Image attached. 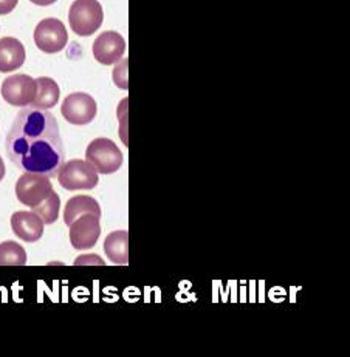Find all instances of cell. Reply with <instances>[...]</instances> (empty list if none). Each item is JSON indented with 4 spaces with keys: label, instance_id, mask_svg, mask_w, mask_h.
Masks as SVG:
<instances>
[{
    "label": "cell",
    "instance_id": "1",
    "mask_svg": "<svg viewBox=\"0 0 350 357\" xmlns=\"http://www.w3.org/2000/svg\"><path fill=\"white\" fill-rule=\"evenodd\" d=\"M5 147L10 161L22 172L54 178L66 162L58 121L50 112L34 107H24L17 113Z\"/></svg>",
    "mask_w": 350,
    "mask_h": 357
},
{
    "label": "cell",
    "instance_id": "2",
    "mask_svg": "<svg viewBox=\"0 0 350 357\" xmlns=\"http://www.w3.org/2000/svg\"><path fill=\"white\" fill-rule=\"evenodd\" d=\"M104 11L98 0H75L68 11V24L75 34L87 38L99 30Z\"/></svg>",
    "mask_w": 350,
    "mask_h": 357
},
{
    "label": "cell",
    "instance_id": "3",
    "mask_svg": "<svg viewBox=\"0 0 350 357\" xmlns=\"http://www.w3.org/2000/svg\"><path fill=\"white\" fill-rule=\"evenodd\" d=\"M56 178L66 190L95 189L99 180L96 169L87 160H71L64 162Z\"/></svg>",
    "mask_w": 350,
    "mask_h": 357
},
{
    "label": "cell",
    "instance_id": "4",
    "mask_svg": "<svg viewBox=\"0 0 350 357\" xmlns=\"http://www.w3.org/2000/svg\"><path fill=\"white\" fill-rule=\"evenodd\" d=\"M85 158L96 169L98 174H115L123 164V153L109 138H96L85 150Z\"/></svg>",
    "mask_w": 350,
    "mask_h": 357
},
{
    "label": "cell",
    "instance_id": "5",
    "mask_svg": "<svg viewBox=\"0 0 350 357\" xmlns=\"http://www.w3.org/2000/svg\"><path fill=\"white\" fill-rule=\"evenodd\" d=\"M68 42L67 28L59 19L48 17L41 20L34 30V44L41 52L54 54L62 52Z\"/></svg>",
    "mask_w": 350,
    "mask_h": 357
},
{
    "label": "cell",
    "instance_id": "6",
    "mask_svg": "<svg viewBox=\"0 0 350 357\" xmlns=\"http://www.w3.org/2000/svg\"><path fill=\"white\" fill-rule=\"evenodd\" d=\"M53 185L50 178L41 174L25 172L16 183V197L22 204L28 208H36L42 202L52 195Z\"/></svg>",
    "mask_w": 350,
    "mask_h": 357
},
{
    "label": "cell",
    "instance_id": "7",
    "mask_svg": "<svg viewBox=\"0 0 350 357\" xmlns=\"http://www.w3.org/2000/svg\"><path fill=\"white\" fill-rule=\"evenodd\" d=\"M98 112L96 101L87 93L78 91L71 93L64 99L61 113L66 118L67 123L73 126H85L90 124L95 119Z\"/></svg>",
    "mask_w": 350,
    "mask_h": 357
},
{
    "label": "cell",
    "instance_id": "8",
    "mask_svg": "<svg viewBox=\"0 0 350 357\" xmlns=\"http://www.w3.org/2000/svg\"><path fill=\"white\" fill-rule=\"evenodd\" d=\"M38 91L36 79L28 75H13L8 76L2 84V98L6 102L14 107L31 105Z\"/></svg>",
    "mask_w": 350,
    "mask_h": 357
},
{
    "label": "cell",
    "instance_id": "9",
    "mask_svg": "<svg viewBox=\"0 0 350 357\" xmlns=\"http://www.w3.org/2000/svg\"><path fill=\"white\" fill-rule=\"evenodd\" d=\"M99 235H101V223L99 217L94 213H84L70 225V243L80 251L94 248Z\"/></svg>",
    "mask_w": 350,
    "mask_h": 357
},
{
    "label": "cell",
    "instance_id": "10",
    "mask_svg": "<svg viewBox=\"0 0 350 357\" xmlns=\"http://www.w3.org/2000/svg\"><path fill=\"white\" fill-rule=\"evenodd\" d=\"M126 53V40L117 31H104L94 42V56L103 66H113Z\"/></svg>",
    "mask_w": 350,
    "mask_h": 357
},
{
    "label": "cell",
    "instance_id": "11",
    "mask_svg": "<svg viewBox=\"0 0 350 357\" xmlns=\"http://www.w3.org/2000/svg\"><path fill=\"white\" fill-rule=\"evenodd\" d=\"M11 227L13 232L27 243L38 241L44 235V221L41 220L39 215H36L34 212L20 211L13 213Z\"/></svg>",
    "mask_w": 350,
    "mask_h": 357
},
{
    "label": "cell",
    "instance_id": "12",
    "mask_svg": "<svg viewBox=\"0 0 350 357\" xmlns=\"http://www.w3.org/2000/svg\"><path fill=\"white\" fill-rule=\"evenodd\" d=\"M27 58L22 42L16 38L0 39V73H11L24 66Z\"/></svg>",
    "mask_w": 350,
    "mask_h": 357
},
{
    "label": "cell",
    "instance_id": "13",
    "mask_svg": "<svg viewBox=\"0 0 350 357\" xmlns=\"http://www.w3.org/2000/svg\"><path fill=\"white\" fill-rule=\"evenodd\" d=\"M104 252L115 265H127L129 263V232L115 231L107 235L104 240Z\"/></svg>",
    "mask_w": 350,
    "mask_h": 357
},
{
    "label": "cell",
    "instance_id": "14",
    "mask_svg": "<svg viewBox=\"0 0 350 357\" xmlns=\"http://www.w3.org/2000/svg\"><path fill=\"white\" fill-rule=\"evenodd\" d=\"M84 213H94V215L101 218V208L95 198L87 195H76L70 198L66 204V211H64V221L70 226L73 221L84 215Z\"/></svg>",
    "mask_w": 350,
    "mask_h": 357
},
{
    "label": "cell",
    "instance_id": "15",
    "mask_svg": "<svg viewBox=\"0 0 350 357\" xmlns=\"http://www.w3.org/2000/svg\"><path fill=\"white\" fill-rule=\"evenodd\" d=\"M36 84H38V91L31 105L41 110L53 109L59 101V85L52 77H38Z\"/></svg>",
    "mask_w": 350,
    "mask_h": 357
},
{
    "label": "cell",
    "instance_id": "16",
    "mask_svg": "<svg viewBox=\"0 0 350 357\" xmlns=\"http://www.w3.org/2000/svg\"><path fill=\"white\" fill-rule=\"evenodd\" d=\"M27 265L25 249L16 241L0 243V266H24Z\"/></svg>",
    "mask_w": 350,
    "mask_h": 357
},
{
    "label": "cell",
    "instance_id": "17",
    "mask_svg": "<svg viewBox=\"0 0 350 357\" xmlns=\"http://www.w3.org/2000/svg\"><path fill=\"white\" fill-rule=\"evenodd\" d=\"M59 209H61V199H59V195L53 190L52 195H50L45 202H42L39 206L33 208V212L36 215L41 217V220L44 221V225H53L59 217Z\"/></svg>",
    "mask_w": 350,
    "mask_h": 357
},
{
    "label": "cell",
    "instance_id": "18",
    "mask_svg": "<svg viewBox=\"0 0 350 357\" xmlns=\"http://www.w3.org/2000/svg\"><path fill=\"white\" fill-rule=\"evenodd\" d=\"M19 0H0V14H10L17 6Z\"/></svg>",
    "mask_w": 350,
    "mask_h": 357
},
{
    "label": "cell",
    "instance_id": "19",
    "mask_svg": "<svg viewBox=\"0 0 350 357\" xmlns=\"http://www.w3.org/2000/svg\"><path fill=\"white\" fill-rule=\"evenodd\" d=\"M30 2L39 6H48V5H53L56 0H30Z\"/></svg>",
    "mask_w": 350,
    "mask_h": 357
},
{
    "label": "cell",
    "instance_id": "20",
    "mask_svg": "<svg viewBox=\"0 0 350 357\" xmlns=\"http://www.w3.org/2000/svg\"><path fill=\"white\" fill-rule=\"evenodd\" d=\"M5 178V162L2 160V156H0V181H2Z\"/></svg>",
    "mask_w": 350,
    "mask_h": 357
}]
</instances>
